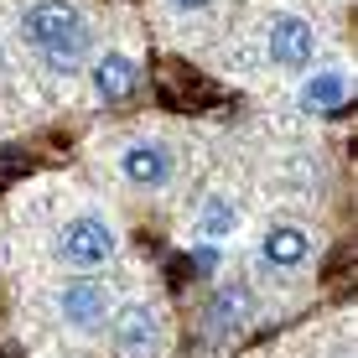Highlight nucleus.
I'll return each mask as SVG.
<instances>
[{
    "instance_id": "nucleus-1",
    "label": "nucleus",
    "mask_w": 358,
    "mask_h": 358,
    "mask_svg": "<svg viewBox=\"0 0 358 358\" xmlns=\"http://www.w3.org/2000/svg\"><path fill=\"white\" fill-rule=\"evenodd\" d=\"M21 36L52 73H78V63L89 57V42H94L89 16L73 0H31L21 10Z\"/></svg>"
},
{
    "instance_id": "nucleus-2",
    "label": "nucleus",
    "mask_w": 358,
    "mask_h": 358,
    "mask_svg": "<svg viewBox=\"0 0 358 358\" xmlns=\"http://www.w3.org/2000/svg\"><path fill=\"white\" fill-rule=\"evenodd\" d=\"M115 250H120L115 224H104V218H94V213L73 218V224H63V234H57V260L73 265V270H94V265L115 260Z\"/></svg>"
},
{
    "instance_id": "nucleus-3",
    "label": "nucleus",
    "mask_w": 358,
    "mask_h": 358,
    "mask_svg": "<svg viewBox=\"0 0 358 358\" xmlns=\"http://www.w3.org/2000/svg\"><path fill=\"white\" fill-rule=\"evenodd\" d=\"M109 343H115L120 358H151L162 348V317H156V306H145V301L120 306L109 317Z\"/></svg>"
},
{
    "instance_id": "nucleus-4",
    "label": "nucleus",
    "mask_w": 358,
    "mask_h": 358,
    "mask_svg": "<svg viewBox=\"0 0 358 358\" xmlns=\"http://www.w3.org/2000/svg\"><path fill=\"white\" fill-rule=\"evenodd\" d=\"M57 317H63L68 327H78V332L104 327V317H115V291H109L104 280H94V275H78V280H68V286L57 291Z\"/></svg>"
},
{
    "instance_id": "nucleus-5",
    "label": "nucleus",
    "mask_w": 358,
    "mask_h": 358,
    "mask_svg": "<svg viewBox=\"0 0 358 358\" xmlns=\"http://www.w3.org/2000/svg\"><path fill=\"white\" fill-rule=\"evenodd\" d=\"M265 52H270V63L275 68H306L317 57V27L312 21H301V16H270V27H265Z\"/></svg>"
},
{
    "instance_id": "nucleus-6",
    "label": "nucleus",
    "mask_w": 358,
    "mask_h": 358,
    "mask_svg": "<svg viewBox=\"0 0 358 358\" xmlns=\"http://www.w3.org/2000/svg\"><path fill=\"white\" fill-rule=\"evenodd\" d=\"M203 317H208V338H229V332H239V327L255 317L250 286H239V280H234V286H218L213 296H208Z\"/></svg>"
},
{
    "instance_id": "nucleus-7",
    "label": "nucleus",
    "mask_w": 358,
    "mask_h": 358,
    "mask_svg": "<svg viewBox=\"0 0 358 358\" xmlns=\"http://www.w3.org/2000/svg\"><path fill=\"white\" fill-rule=\"evenodd\" d=\"M260 260L275 265V270H296L312 260V229L301 224H270L265 239H260Z\"/></svg>"
},
{
    "instance_id": "nucleus-8",
    "label": "nucleus",
    "mask_w": 358,
    "mask_h": 358,
    "mask_svg": "<svg viewBox=\"0 0 358 358\" xmlns=\"http://www.w3.org/2000/svg\"><path fill=\"white\" fill-rule=\"evenodd\" d=\"M120 171L135 182V187H166L171 182V151L166 145H156V141H135L125 156H120Z\"/></svg>"
},
{
    "instance_id": "nucleus-9",
    "label": "nucleus",
    "mask_w": 358,
    "mask_h": 358,
    "mask_svg": "<svg viewBox=\"0 0 358 358\" xmlns=\"http://www.w3.org/2000/svg\"><path fill=\"white\" fill-rule=\"evenodd\" d=\"M162 99H166V104H177V109H203V104H213V99H218V89L197 68L166 63L162 68Z\"/></svg>"
},
{
    "instance_id": "nucleus-10",
    "label": "nucleus",
    "mask_w": 358,
    "mask_h": 358,
    "mask_svg": "<svg viewBox=\"0 0 358 358\" xmlns=\"http://www.w3.org/2000/svg\"><path fill=\"white\" fill-rule=\"evenodd\" d=\"M135 83H141V68H135V57H125V52H104V57L94 63V94L104 99V104L130 99Z\"/></svg>"
},
{
    "instance_id": "nucleus-11",
    "label": "nucleus",
    "mask_w": 358,
    "mask_h": 358,
    "mask_svg": "<svg viewBox=\"0 0 358 358\" xmlns=\"http://www.w3.org/2000/svg\"><path fill=\"white\" fill-rule=\"evenodd\" d=\"M301 104L317 109V115H332V109H343V104H348V78H343L338 68L317 73V78L301 89Z\"/></svg>"
},
{
    "instance_id": "nucleus-12",
    "label": "nucleus",
    "mask_w": 358,
    "mask_h": 358,
    "mask_svg": "<svg viewBox=\"0 0 358 358\" xmlns=\"http://www.w3.org/2000/svg\"><path fill=\"white\" fill-rule=\"evenodd\" d=\"M234 224H239V208H234L229 197H208L203 218H197V234H203V239H229Z\"/></svg>"
},
{
    "instance_id": "nucleus-13",
    "label": "nucleus",
    "mask_w": 358,
    "mask_h": 358,
    "mask_svg": "<svg viewBox=\"0 0 358 358\" xmlns=\"http://www.w3.org/2000/svg\"><path fill=\"white\" fill-rule=\"evenodd\" d=\"M171 6H177V10H203L208 0H171Z\"/></svg>"
},
{
    "instance_id": "nucleus-14",
    "label": "nucleus",
    "mask_w": 358,
    "mask_h": 358,
    "mask_svg": "<svg viewBox=\"0 0 358 358\" xmlns=\"http://www.w3.org/2000/svg\"><path fill=\"white\" fill-rule=\"evenodd\" d=\"M343 358H348V353H343Z\"/></svg>"
}]
</instances>
